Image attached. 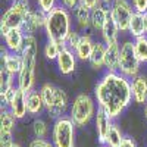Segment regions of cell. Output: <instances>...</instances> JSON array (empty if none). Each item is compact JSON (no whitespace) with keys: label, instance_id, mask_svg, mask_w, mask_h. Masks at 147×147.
Returning a JSON list of instances; mask_svg holds the SVG:
<instances>
[{"label":"cell","instance_id":"6da1fadb","mask_svg":"<svg viewBox=\"0 0 147 147\" xmlns=\"http://www.w3.org/2000/svg\"><path fill=\"white\" fill-rule=\"evenodd\" d=\"M97 107L110 118H118L132 100L131 80L119 72H106L94 87Z\"/></svg>","mask_w":147,"mask_h":147},{"label":"cell","instance_id":"7a4b0ae2","mask_svg":"<svg viewBox=\"0 0 147 147\" xmlns=\"http://www.w3.org/2000/svg\"><path fill=\"white\" fill-rule=\"evenodd\" d=\"M37 53H38V41H37L35 35H25L24 47L21 50L22 69L18 74V78H16V87L25 93L32 91L34 85H35Z\"/></svg>","mask_w":147,"mask_h":147},{"label":"cell","instance_id":"3957f363","mask_svg":"<svg viewBox=\"0 0 147 147\" xmlns=\"http://www.w3.org/2000/svg\"><path fill=\"white\" fill-rule=\"evenodd\" d=\"M44 31L47 35V40H52L59 46L65 47V41L68 34L72 31V19L69 10L63 6H56L53 10L47 13Z\"/></svg>","mask_w":147,"mask_h":147},{"label":"cell","instance_id":"277c9868","mask_svg":"<svg viewBox=\"0 0 147 147\" xmlns=\"http://www.w3.org/2000/svg\"><path fill=\"white\" fill-rule=\"evenodd\" d=\"M96 102L93 97L87 93H80L74 97V102L69 107V118L77 127H85L88 125L91 119L96 116Z\"/></svg>","mask_w":147,"mask_h":147},{"label":"cell","instance_id":"5b68a950","mask_svg":"<svg viewBox=\"0 0 147 147\" xmlns=\"http://www.w3.org/2000/svg\"><path fill=\"white\" fill-rule=\"evenodd\" d=\"M75 128L77 125L69 116L55 119L50 141L55 147H75Z\"/></svg>","mask_w":147,"mask_h":147},{"label":"cell","instance_id":"8992f818","mask_svg":"<svg viewBox=\"0 0 147 147\" xmlns=\"http://www.w3.org/2000/svg\"><path fill=\"white\" fill-rule=\"evenodd\" d=\"M140 66L141 62L136 55L134 50V43L132 41H124L121 44L119 50V74H122L128 80L136 78L140 75Z\"/></svg>","mask_w":147,"mask_h":147},{"label":"cell","instance_id":"52a82bcc","mask_svg":"<svg viewBox=\"0 0 147 147\" xmlns=\"http://www.w3.org/2000/svg\"><path fill=\"white\" fill-rule=\"evenodd\" d=\"M109 10L116 22V25L119 27L121 32H128L129 21L134 15L131 2H128V0H113L109 6Z\"/></svg>","mask_w":147,"mask_h":147},{"label":"cell","instance_id":"ba28073f","mask_svg":"<svg viewBox=\"0 0 147 147\" xmlns=\"http://www.w3.org/2000/svg\"><path fill=\"white\" fill-rule=\"evenodd\" d=\"M16 118L10 113V110L6 107H2L0 112V146L9 147L13 141V129L16 127Z\"/></svg>","mask_w":147,"mask_h":147},{"label":"cell","instance_id":"9c48e42d","mask_svg":"<svg viewBox=\"0 0 147 147\" xmlns=\"http://www.w3.org/2000/svg\"><path fill=\"white\" fill-rule=\"evenodd\" d=\"M69 107H71V103H69V97H68L66 91H63L62 88L56 87L52 105L46 109L47 115L50 118H53V119H59L62 116H66L65 113L69 110Z\"/></svg>","mask_w":147,"mask_h":147},{"label":"cell","instance_id":"30bf717a","mask_svg":"<svg viewBox=\"0 0 147 147\" xmlns=\"http://www.w3.org/2000/svg\"><path fill=\"white\" fill-rule=\"evenodd\" d=\"M24 18H25V15L22 12L9 6V9H6L2 19H0V32H2V35H6L12 30H22Z\"/></svg>","mask_w":147,"mask_h":147},{"label":"cell","instance_id":"8fae6325","mask_svg":"<svg viewBox=\"0 0 147 147\" xmlns=\"http://www.w3.org/2000/svg\"><path fill=\"white\" fill-rule=\"evenodd\" d=\"M46 19H47L46 12L40 9H31L24 18L22 31L25 32V35H34L40 28H44Z\"/></svg>","mask_w":147,"mask_h":147},{"label":"cell","instance_id":"7c38bea8","mask_svg":"<svg viewBox=\"0 0 147 147\" xmlns=\"http://www.w3.org/2000/svg\"><path fill=\"white\" fill-rule=\"evenodd\" d=\"M77 60L78 57L75 56V52L71 50L69 47H62L57 59H56V65L57 69L62 75H71L75 72L77 69Z\"/></svg>","mask_w":147,"mask_h":147},{"label":"cell","instance_id":"4fadbf2b","mask_svg":"<svg viewBox=\"0 0 147 147\" xmlns=\"http://www.w3.org/2000/svg\"><path fill=\"white\" fill-rule=\"evenodd\" d=\"M27 96L28 93L22 91L21 88H16L15 96L12 99L10 105L6 107L10 110V113L13 115L16 119H22L28 115V105H27Z\"/></svg>","mask_w":147,"mask_h":147},{"label":"cell","instance_id":"5bb4252c","mask_svg":"<svg viewBox=\"0 0 147 147\" xmlns=\"http://www.w3.org/2000/svg\"><path fill=\"white\" fill-rule=\"evenodd\" d=\"M112 119H110L102 109L97 107V112L94 116V127H96V134H97V140H99L100 144H106V138L109 129L112 127Z\"/></svg>","mask_w":147,"mask_h":147},{"label":"cell","instance_id":"9a60e30c","mask_svg":"<svg viewBox=\"0 0 147 147\" xmlns=\"http://www.w3.org/2000/svg\"><path fill=\"white\" fill-rule=\"evenodd\" d=\"M2 68L10 72L12 75H18L22 69V56L21 53L9 52L7 49H2Z\"/></svg>","mask_w":147,"mask_h":147},{"label":"cell","instance_id":"2e32d148","mask_svg":"<svg viewBox=\"0 0 147 147\" xmlns=\"http://www.w3.org/2000/svg\"><path fill=\"white\" fill-rule=\"evenodd\" d=\"M131 90H132V100L137 105H146L147 103V77L146 75H137L131 80Z\"/></svg>","mask_w":147,"mask_h":147},{"label":"cell","instance_id":"e0dca14e","mask_svg":"<svg viewBox=\"0 0 147 147\" xmlns=\"http://www.w3.org/2000/svg\"><path fill=\"white\" fill-rule=\"evenodd\" d=\"M119 27L116 25L115 19L112 18V15H110L109 12V16H107V21L105 24V27L102 30V40L106 46H112V44H118V40H119Z\"/></svg>","mask_w":147,"mask_h":147},{"label":"cell","instance_id":"ac0fdd59","mask_svg":"<svg viewBox=\"0 0 147 147\" xmlns=\"http://www.w3.org/2000/svg\"><path fill=\"white\" fill-rule=\"evenodd\" d=\"M3 40H5V47L9 52L21 53L24 41H25V32L22 30H12L6 35H3Z\"/></svg>","mask_w":147,"mask_h":147},{"label":"cell","instance_id":"d6986e66","mask_svg":"<svg viewBox=\"0 0 147 147\" xmlns=\"http://www.w3.org/2000/svg\"><path fill=\"white\" fill-rule=\"evenodd\" d=\"M106 50H107V46L103 41H96L94 47H93V52L91 56L88 59V62L91 65L93 69H102L105 68V60H106Z\"/></svg>","mask_w":147,"mask_h":147},{"label":"cell","instance_id":"ffe728a7","mask_svg":"<svg viewBox=\"0 0 147 147\" xmlns=\"http://www.w3.org/2000/svg\"><path fill=\"white\" fill-rule=\"evenodd\" d=\"M119 50H121V44L119 43L107 46L106 60H105L106 72H118L119 71Z\"/></svg>","mask_w":147,"mask_h":147},{"label":"cell","instance_id":"44dd1931","mask_svg":"<svg viewBox=\"0 0 147 147\" xmlns=\"http://www.w3.org/2000/svg\"><path fill=\"white\" fill-rule=\"evenodd\" d=\"M109 7L106 5H102L99 7H96L91 10V28L97 32H102L105 24L107 21V16H109Z\"/></svg>","mask_w":147,"mask_h":147},{"label":"cell","instance_id":"7402d4cb","mask_svg":"<svg viewBox=\"0 0 147 147\" xmlns=\"http://www.w3.org/2000/svg\"><path fill=\"white\" fill-rule=\"evenodd\" d=\"M93 47H94V41L91 40V35L90 34H82L81 35V40L78 43V46L75 47V56L80 60H88L93 52Z\"/></svg>","mask_w":147,"mask_h":147},{"label":"cell","instance_id":"603a6c76","mask_svg":"<svg viewBox=\"0 0 147 147\" xmlns=\"http://www.w3.org/2000/svg\"><path fill=\"white\" fill-rule=\"evenodd\" d=\"M27 105H28V115H32V116L40 115L43 110L46 109L40 90H32V91L28 93V96H27Z\"/></svg>","mask_w":147,"mask_h":147},{"label":"cell","instance_id":"cb8c5ba5","mask_svg":"<svg viewBox=\"0 0 147 147\" xmlns=\"http://www.w3.org/2000/svg\"><path fill=\"white\" fill-rule=\"evenodd\" d=\"M72 12H74V16H75L77 25H78L81 30H88V28H91V10H90V9H87L84 5L80 3Z\"/></svg>","mask_w":147,"mask_h":147},{"label":"cell","instance_id":"d4e9b609","mask_svg":"<svg viewBox=\"0 0 147 147\" xmlns=\"http://www.w3.org/2000/svg\"><path fill=\"white\" fill-rule=\"evenodd\" d=\"M128 32L137 38V37H141V35H146V28H144V19H143V15L141 13H137L134 12V15L129 21V27H128Z\"/></svg>","mask_w":147,"mask_h":147},{"label":"cell","instance_id":"484cf974","mask_svg":"<svg viewBox=\"0 0 147 147\" xmlns=\"http://www.w3.org/2000/svg\"><path fill=\"white\" fill-rule=\"evenodd\" d=\"M134 50L141 63H147V35H141L134 38Z\"/></svg>","mask_w":147,"mask_h":147},{"label":"cell","instance_id":"4316f807","mask_svg":"<svg viewBox=\"0 0 147 147\" xmlns=\"http://www.w3.org/2000/svg\"><path fill=\"white\" fill-rule=\"evenodd\" d=\"M124 134H122L121 128L116 125V124H112L109 129V134H107V138H106V146L109 147H119V144L124 140Z\"/></svg>","mask_w":147,"mask_h":147},{"label":"cell","instance_id":"83f0119b","mask_svg":"<svg viewBox=\"0 0 147 147\" xmlns=\"http://www.w3.org/2000/svg\"><path fill=\"white\" fill-rule=\"evenodd\" d=\"M32 134H34V137L35 138H47L49 136V125H47V122L41 118H35L32 121Z\"/></svg>","mask_w":147,"mask_h":147},{"label":"cell","instance_id":"f1b7e54d","mask_svg":"<svg viewBox=\"0 0 147 147\" xmlns=\"http://www.w3.org/2000/svg\"><path fill=\"white\" fill-rule=\"evenodd\" d=\"M13 77L15 75H12L10 72H7L6 69L2 68V71H0V94H5L15 87L13 85Z\"/></svg>","mask_w":147,"mask_h":147},{"label":"cell","instance_id":"f546056e","mask_svg":"<svg viewBox=\"0 0 147 147\" xmlns=\"http://www.w3.org/2000/svg\"><path fill=\"white\" fill-rule=\"evenodd\" d=\"M60 50H62V46H59L57 43L52 41V40H47L46 44H44V49H43V53L46 56V59L49 60H56Z\"/></svg>","mask_w":147,"mask_h":147},{"label":"cell","instance_id":"4dcf8cb0","mask_svg":"<svg viewBox=\"0 0 147 147\" xmlns=\"http://www.w3.org/2000/svg\"><path fill=\"white\" fill-rule=\"evenodd\" d=\"M81 35H82V34H80L77 30H72V31L68 34V37H66L65 47H69L71 50H75V47L78 46V43H80V40H81Z\"/></svg>","mask_w":147,"mask_h":147},{"label":"cell","instance_id":"1f68e13d","mask_svg":"<svg viewBox=\"0 0 147 147\" xmlns=\"http://www.w3.org/2000/svg\"><path fill=\"white\" fill-rule=\"evenodd\" d=\"M10 6L15 7L16 10L22 12L24 15H27L28 12L31 10V6H30V2L28 0H12L10 2Z\"/></svg>","mask_w":147,"mask_h":147},{"label":"cell","instance_id":"d6a6232c","mask_svg":"<svg viewBox=\"0 0 147 147\" xmlns=\"http://www.w3.org/2000/svg\"><path fill=\"white\" fill-rule=\"evenodd\" d=\"M37 5H38V9L49 13L50 10H53L57 5V0H37Z\"/></svg>","mask_w":147,"mask_h":147},{"label":"cell","instance_id":"836d02e7","mask_svg":"<svg viewBox=\"0 0 147 147\" xmlns=\"http://www.w3.org/2000/svg\"><path fill=\"white\" fill-rule=\"evenodd\" d=\"M131 5L134 12H137V13L144 15L147 12V0H131Z\"/></svg>","mask_w":147,"mask_h":147},{"label":"cell","instance_id":"e575fe53","mask_svg":"<svg viewBox=\"0 0 147 147\" xmlns=\"http://www.w3.org/2000/svg\"><path fill=\"white\" fill-rule=\"evenodd\" d=\"M28 147H55V146L47 138H34V140L30 141Z\"/></svg>","mask_w":147,"mask_h":147},{"label":"cell","instance_id":"d590c367","mask_svg":"<svg viewBox=\"0 0 147 147\" xmlns=\"http://www.w3.org/2000/svg\"><path fill=\"white\" fill-rule=\"evenodd\" d=\"M80 3L84 5L87 9L93 10V9H96V7L102 6V5H103V0H80Z\"/></svg>","mask_w":147,"mask_h":147},{"label":"cell","instance_id":"8d00e7d4","mask_svg":"<svg viewBox=\"0 0 147 147\" xmlns=\"http://www.w3.org/2000/svg\"><path fill=\"white\" fill-rule=\"evenodd\" d=\"M80 5V0H60V6H63L68 10H74Z\"/></svg>","mask_w":147,"mask_h":147},{"label":"cell","instance_id":"74e56055","mask_svg":"<svg viewBox=\"0 0 147 147\" xmlns=\"http://www.w3.org/2000/svg\"><path fill=\"white\" fill-rule=\"evenodd\" d=\"M119 147H137V143L131 137H125L124 140H122V143L119 144Z\"/></svg>","mask_w":147,"mask_h":147},{"label":"cell","instance_id":"f35d334b","mask_svg":"<svg viewBox=\"0 0 147 147\" xmlns=\"http://www.w3.org/2000/svg\"><path fill=\"white\" fill-rule=\"evenodd\" d=\"M143 19H144V28H146V32H147V12L143 15Z\"/></svg>","mask_w":147,"mask_h":147},{"label":"cell","instance_id":"ab89813d","mask_svg":"<svg viewBox=\"0 0 147 147\" xmlns=\"http://www.w3.org/2000/svg\"><path fill=\"white\" fill-rule=\"evenodd\" d=\"M113 0H103V5H106V6H110V3H112Z\"/></svg>","mask_w":147,"mask_h":147},{"label":"cell","instance_id":"60d3db41","mask_svg":"<svg viewBox=\"0 0 147 147\" xmlns=\"http://www.w3.org/2000/svg\"><path fill=\"white\" fill-rule=\"evenodd\" d=\"M144 116H146V119H147V103L144 105Z\"/></svg>","mask_w":147,"mask_h":147},{"label":"cell","instance_id":"b9f144b4","mask_svg":"<svg viewBox=\"0 0 147 147\" xmlns=\"http://www.w3.org/2000/svg\"><path fill=\"white\" fill-rule=\"evenodd\" d=\"M9 147H22V146H21V144H18V143H13V144L9 146Z\"/></svg>","mask_w":147,"mask_h":147},{"label":"cell","instance_id":"7bdbcfd3","mask_svg":"<svg viewBox=\"0 0 147 147\" xmlns=\"http://www.w3.org/2000/svg\"><path fill=\"white\" fill-rule=\"evenodd\" d=\"M100 147H109V146H106V144H102V146H100Z\"/></svg>","mask_w":147,"mask_h":147}]
</instances>
